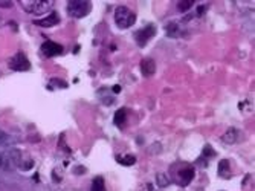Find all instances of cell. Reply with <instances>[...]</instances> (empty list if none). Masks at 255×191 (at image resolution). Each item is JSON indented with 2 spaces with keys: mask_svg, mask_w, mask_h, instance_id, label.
<instances>
[{
  "mask_svg": "<svg viewBox=\"0 0 255 191\" xmlns=\"http://www.w3.org/2000/svg\"><path fill=\"white\" fill-rule=\"evenodd\" d=\"M0 6H3V8H9V6H12V2H0Z\"/></svg>",
  "mask_w": 255,
  "mask_h": 191,
  "instance_id": "obj_18",
  "label": "cell"
},
{
  "mask_svg": "<svg viewBox=\"0 0 255 191\" xmlns=\"http://www.w3.org/2000/svg\"><path fill=\"white\" fill-rule=\"evenodd\" d=\"M141 72L144 77H151L156 72V63L151 58H144L141 61Z\"/></svg>",
  "mask_w": 255,
  "mask_h": 191,
  "instance_id": "obj_10",
  "label": "cell"
},
{
  "mask_svg": "<svg viewBox=\"0 0 255 191\" xmlns=\"http://www.w3.org/2000/svg\"><path fill=\"white\" fill-rule=\"evenodd\" d=\"M239 138V132L236 129H231L225 136H223V142H228V144H234Z\"/></svg>",
  "mask_w": 255,
  "mask_h": 191,
  "instance_id": "obj_12",
  "label": "cell"
},
{
  "mask_svg": "<svg viewBox=\"0 0 255 191\" xmlns=\"http://www.w3.org/2000/svg\"><path fill=\"white\" fill-rule=\"evenodd\" d=\"M8 64H9V67L12 70H28L29 66H31L28 58H26V55L23 54V52H17L14 57H11Z\"/></svg>",
  "mask_w": 255,
  "mask_h": 191,
  "instance_id": "obj_5",
  "label": "cell"
},
{
  "mask_svg": "<svg viewBox=\"0 0 255 191\" xmlns=\"http://www.w3.org/2000/svg\"><path fill=\"white\" fill-rule=\"evenodd\" d=\"M127 112H126V109H120L117 113H115V124L117 126H123L124 123H126V119H127V115H126Z\"/></svg>",
  "mask_w": 255,
  "mask_h": 191,
  "instance_id": "obj_11",
  "label": "cell"
},
{
  "mask_svg": "<svg viewBox=\"0 0 255 191\" xmlns=\"http://www.w3.org/2000/svg\"><path fill=\"white\" fill-rule=\"evenodd\" d=\"M5 139H6V135H5V132L0 130V144H2V142H5Z\"/></svg>",
  "mask_w": 255,
  "mask_h": 191,
  "instance_id": "obj_17",
  "label": "cell"
},
{
  "mask_svg": "<svg viewBox=\"0 0 255 191\" xmlns=\"http://www.w3.org/2000/svg\"><path fill=\"white\" fill-rule=\"evenodd\" d=\"M167 34L170 37H179L180 35V25L179 23H170V25L167 26Z\"/></svg>",
  "mask_w": 255,
  "mask_h": 191,
  "instance_id": "obj_13",
  "label": "cell"
},
{
  "mask_svg": "<svg viewBox=\"0 0 255 191\" xmlns=\"http://www.w3.org/2000/svg\"><path fill=\"white\" fill-rule=\"evenodd\" d=\"M92 11V3L87 0H71L67 2V12L71 17L83 18Z\"/></svg>",
  "mask_w": 255,
  "mask_h": 191,
  "instance_id": "obj_3",
  "label": "cell"
},
{
  "mask_svg": "<svg viewBox=\"0 0 255 191\" xmlns=\"http://www.w3.org/2000/svg\"><path fill=\"white\" fill-rule=\"evenodd\" d=\"M21 156L17 150H9V152H0V170H11L12 167L20 165Z\"/></svg>",
  "mask_w": 255,
  "mask_h": 191,
  "instance_id": "obj_4",
  "label": "cell"
},
{
  "mask_svg": "<svg viewBox=\"0 0 255 191\" xmlns=\"http://www.w3.org/2000/svg\"><path fill=\"white\" fill-rule=\"evenodd\" d=\"M154 34H156V26H154V25H148V26H145L144 29L137 31V32L134 34V40H136L137 46H145L147 41H148Z\"/></svg>",
  "mask_w": 255,
  "mask_h": 191,
  "instance_id": "obj_6",
  "label": "cell"
},
{
  "mask_svg": "<svg viewBox=\"0 0 255 191\" xmlns=\"http://www.w3.org/2000/svg\"><path fill=\"white\" fill-rule=\"evenodd\" d=\"M193 178H194V170L190 169V167H185V169H182V170L177 173V182H179V185H182V187H187V185L193 181Z\"/></svg>",
  "mask_w": 255,
  "mask_h": 191,
  "instance_id": "obj_8",
  "label": "cell"
},
{
  "mask_svg": "<svg viewBox=\"0 0 255 191\" xmlns=\"http://www.w3.org/2000/svg\"><path fill=\"white\" fill-rule=\"evenodd\" d=\"M41 54L44 57H55V55H60L63 54V46L55 43V41H44L41 44Z\"/></svg>",
  "mask_w": 255,
  "mask_h": 191,
  "instance_id": "obj_7",
  "label": "cell"
},
{
  "mask_svg": "<svg viewBox=\"0 0 255 191\" xmlns=\"http://www.w3.org/2000/svg\"><path fill=\"white\" fill-rule=\"evenodd\" d=\"M58 21H60L58 14H57V12H52L51 15L44 17V18H41V20H35L34 23H35L37 26H41V28H51V26H55Z\"/></svg>",
  "mask_w": 255,
  "mask_h": 191,
  "instance_id": "obj_9",
  "label": "cell"
},
{
  "mask_svg": "<svg viewBox=\"0 0 255 191\" xmlns=\"http://www.w3.org/2000/svg\"><path fill=\"white\" fill-rule=\"evenodd\" d=\"M193 5H194L193 0H185V2H179V3H177V9H179V11H187V9H190Z\"/></svg>",
  "mask_w": 255,
  "mask_h": 191,
  "instance_id": "obj_16",
  "label": "cell"
},
{
  "mask_svg": "<svg viewBox=\"0 0 255 191\" xmlns=\"http://www.w3.org/2000/svg\"><path fill=\"white\" fill-rule=\"evenodd\" d=\"M20 5L29 14L43 15L44 12H48L52 8L54 2L52 0H32V2H21Z\"/></svg>",
  "mask_w": 255,
  "mask_h": 191,
  "instance_id": "obj_2",
  "label": "cell"
},
{
  "mask_svg": "<svg viewBox=\"0 0 255 191\" xmlns=\"http://www.w3.org/2000/svg\"><path fill=\"white\" fill-rule=\"evenodd\" d=\"M113 92H115V93H120V87H118V86H115V87H113Z\"/></svg>",
  "mask_w": 255,
  "mask_h": 191,
  "instance_id": "obj_19",
  "label": "cell"
},
{
  "mask_svg": "<svg viewBox=\"0 0 255 191\" xmlns=\"http://www.w3.org/2000/svg\"><path fill=\"white\" fill-rule=\"evenodd\" d=\"M117 159H118L120 164L127 165V167H128V165H133V164L136 162V158H134V156H130V155H118Z\"/></svg>",
  "mask_w": 255,
  "mask_h": 191,
  "instance_id": "obj_14",
  "label": "cell"
},
{
  "mask_svg": "<svg viewBox=\"0 0 255 191\" xmlns=\"http://www.w3.org/2000/svg\"><path fill=\"white\" fill-rule=\"evenodd\" d=\"M115 21H117V25L121 28V29H127L130 26L134 25L136 21V15L133 11H130L128 8L126 6H118L115 9Z\"/></svg>",
  "mask_w": 255,
  "mask_h": 191,
  "instance_id": "obj_1",
  "label": "cell"
},
{
  "mask_svg": "<svg viewBox=\"0 0 255 191\" xmlns=\"http://www.w3.org/2000/svg\"><path fill=\"white\" fill-rule=\"evenodd\" d=\"M92 191H106L104 179L101 176H98L97 179H94V182H92Z\"/></svg>",
  "mask_w": 255,
  "mask_h": 191,
  "instance_id": "obj_15",
  "label": "cell"
}]
</instances>
